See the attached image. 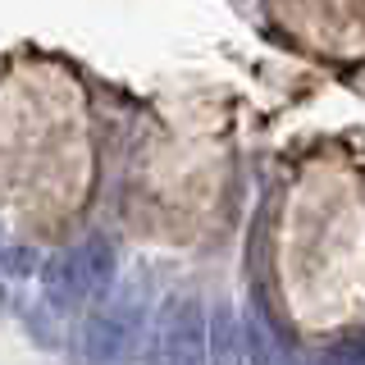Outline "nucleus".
<instances>
[{"label":"nucleus","instance_id":"nucleus-6","mask_svg":"<svg viewBox=\"0 0 365 365\" xmlns=\"http://www.w3.org/2000/svg\"><path fill=\"white\" fill-rule=\"evenodd\" d=\"M324 365H365V334H347L324 351Z\"/></svg>","mask_w":365,"mask_h":365},{"label":"nucleus","instance_id":"nucleus-2","mask_svg":"<svg viewBox=\"0 0 365 365\" xmlns=\"http://www.w3.org/2000/svg\"><path fill=\"white\" fill-rule=\"evenodd\" d=\"M137 342H142V297H137V283H128L87 319L83 356L87 365H133Z\"/></svg>","mask_w":365,"mask_h":365},{"label":"nucleus","instance_id":"nucleus-3","mask_svg":"<svg viewBox=\"0 0 365 365\" xmlns=\"http://www.w3.org/2000/svg\"><path fill=\"white\" fill-rule=\"evenodd\" d=\"M151 365H210V324L197 297H169L151 329Z\"/></svg>","mask_w":365,"mask_h":365},{"label":"nucleus","instance_id":"nucleus-1","mask_svg":"<svg viewBox=\"0 0 365 365\" xmlns=\"http://www.w3.org/2000/svg\"><path fill=\"white\" fill-rule=\"evenodd\" d=\"M110 283H114V247L101 233L68 251H55L41 265V288L55 311H73V306L101 297Z\"/></svg>","mask_w":365,"mask_h":365},{"label":"nucleus","instance_id":"nucleus-4","mask_svg":"<svg viewBox=\"0 0 365 365\" xmlns=\"http://www.w3.org/2000/svg\"><path fill=\"white\" fill-rule=\"evenodd\" d=\"M242 334H247V356H251V365H297V351H292L288 334L274 324V315L265 311V302H260V297H251V302H247Z\"/></svg>","mask_w":365,"mask_h":365},{"label":"nucleus","instance_id":"nucleus-5","mask_svg":"<svg viewBox=\"0 0 365 365\" xmlns=\"http://www.w3.org/2000/svg\"><path fill=\"white\" fill-rule=\"evenodd\" d=\"M247 351V334L237 324V315L228 306H215L210 311V365H242Z\"/></svg>","mask_w":365,"mask_h":365}]
</instances>
